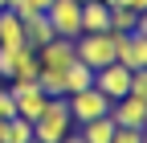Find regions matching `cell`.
I'll return each mask as SVG.
<instances>
[{
    "label": "cell",
    "instance_id": "ba28073f",
    "mask_svg": "<svg viewBox=\"0 0 147 143\" xmlns=\"http://www.w3.org/2000/svg\"><path fill=\"white\" fill-rule=\"evenodd\" d=\"M110 119L119 127H135V131H147V98H135V94H123L110 102Z\"/></svg>",
    "mask_w": 147,
    "mask_h": 143
},
{
    "label": "cell",
    "instance_id": "52a82bcc",
    "mask_svg": "<svg viewBox=\"0 0 147 143\" xmlns=\"http://www.w3.org/2000/svg\"><path fill=\"white\" fill-rule=\"evenodd\" d=\"M74 61V41L69 37H53L37 49V65L41 74H65V65Z\"/></svg>",
    "mask_w": 147,
    "mask_h": 143
},
{
    "label": "cell",
    "instance_id": "603a6c76",
    "mask_svg": "<svg viewBox=\"0 0 147 143\" xmlns=\"http://www.w3.org/2000/svg\"><path fill=\"white\" fill-rule=\"evenodd\" d=\"M102 4H106V8H115V4H119V0H102Z\"/></svg>",
    "mask_w": 147,
    "mask_h": 143
},
{
    "label": "cell",
    "instance_id": "9c48e42d",
    "mask_svg": "<svg viewBox=\"0 0 147 143\" xmlns=\"http://www.w3.org/2000/svg\"><path fill=\"white\" fill-rule=\"evenodd\" d=\"M127 86H131V69H127V65L110 61V65L94 69V90H98V94H106L110 102L123 98V94H127Z\"/></svg>",
    "mask_w": 147,
    "mask_h": 143
},
{
    "label": "cell",
    "instance_id": "2e32d148",
    "mask_svg": "<svg viewBox=\"0 0 147 143\" xmlns=\"http://www.w3.org/2000/svg\"><path fill=\"white\" fill-rule=\"evenodd\" d=\"M86 86H94V69L74 57V61L65 65V94H78V90H86Z\"/></svg>",
    "mask_w": 147,
    "mask_h": 143
},
{
    "label": "cell",
    "instance_id": "cb8c5ba5",
    "mask_svg": "<svg viewBox=\"0 0 147 143\" xmlns=\"http://www.w3.org/2000/svg\"><path fill=\"white\" fill-rule=\"evenodd\" d=\"M29 143H41V139H29Z\"/></svg>",
    "mask_w": 147,
    "mask_h": 143
},
{
    "label": "cell",
    "instance_id": "4fadbf2b",
    "mask_svg": "<svg viewBox=\"0 0 147 143\" xmlns=\"http://www.w3.org/2000/svg\"><path fill=\"white\" fill-rule=\"evenodd\" d=\"M16 45H25V25L16 12L0 8V49H16Z\"/></svg>",
    "mask_w": 147,
    "mask_h": 143
},
{
    "label": "cell",
    "instance_id": "5bb4252c",
    "mask_svg": "<svg viewBox=\"0 0 147 143\" xmlns=\"http://www.w3.org/2000/svg\"><path fill=\"white\" fill-rule=\"evenodd\" d=\"M115 127H119V123L110 119V111H106V115H98V119L82 123V127H78V135H82L86 143H110V135H115Z\"/></svg>",
    "mask_w": 147,
    "mask_h": 143
},
{
    "label": "cell",
    "instance_id": "7402d4cb",
    "mask_svg": "<svg viewBox=\"0 0 147 143\" xmlns=\"http://www.w3.org/2000/svg\"><path fill=\"white\" fill-rule=\"evenodd\" d=\"M61 143H86V139H82V135H78V131H69V135H65V139H61Z\"/></svg>",
    "mask_w": 147,
    "mask_h": 143
},
{
    "label": "cell",
    "instance_id": "9a60e30c",
    "mask_svg": "<svg viewBox=\"0 0 147 143\" xmlns=\"http://www.w3.org/2000/svg\"><path fill=\"white\" fill-rule=\"evenodd\" d=\"M29 139H33V123L29 119L12 115V119L0 123V143H29Z\"/></svg>",
    "mask_w": 147,
    "mask_h": 143
},
{
    "label": "cell",
    "instance_id": "d6986e66",
    "mask_svg": "<svg viewBox=\"0 0 147 143\" xmlns=\"http://www.w3.org/2000/svg\"><path fill=\"white\" fill-rule=\"evenodd\" d=\"M12 115H16V102H12V94H8V86H0V123L12 119Z\"/></svg>",
    "mask_w": 147,
    "mask_h": 143
},
{
    "label": "cell",
    "instance_id": "e0dca14e",
    "mask_svg": "<svg viewBox=\"0 0 147 143\" xmlns=\"http://www.w3.org/2000/svg\"><path fill=\"white\" fill-rule=\"evenodd\" d=\"M37 74H41L37 53L25 45V49H21V57H16V65H12V78H8V82H37Z\"/></svg>",
    "mask_w": 147,
    "mask_h": 143
},
{
    "label": "cell",
    "instance_id": "44dd1931",
    "mask_svg": "<svg viewBox=\"0 0 147 143\" xmlns=\"http://www.w3.org/2000/svg\"><path fill=\"white\" fill-rule=\"evenodd\" d=\"M49 4H53V0H29V8H33V12H45Z\"/></svg>",
    "mask_w": 147,
    "mask_h": 143
},
{
    "label": "cell",
    "instance_id": "277c9868",
    "mask_svg": "<svg viewBox=\"0 0 147 143\" xmlns=\"http://www.w3.org/2000/svg\"><path fill=\"white\" fill-rule=\"evenodd\" d=\"M45 16H49V25H53L57 37L74 41L82 33V0H53V4L45 8Z\"/></svg>",
    "mask_w": 147,
    "mask_h": 143
},
{
    "label": "cell",
    "instance_id": "3957f363",
    "mask_svg": "<svg viewBox=\"0 0 147 143\" xmlns=\"http://www.w3.org/2000/svg\"><path fill=\"white\" fill-rule=\"evenodd\" d=\"M65 106H69L74 127H82V123H90V119H98V115L110 111V98L98 94L94 86H86V90H78V94H65Z\"/></svg>",
    "mask_w": 147,
    "mask_h": 143
},
{
    "label": "cell",
    "instance_id": "8fae6325",
    "mask_svg": "<svg viewBox=\"0 0 147 143\" xmlns=\"http://www.w3.org/2000/svg\"><path fill=\"white\" fill-rule=\"evenodd\" d=\"M110 29V8L102 0H82V33H106Z\"/></svg>",
    "mask_w": 147,
    "mask_h": 143
},
{
    "label": "cell",
    "instance_id": "7c38bea8",
    "mask_svg": "<svg viewBox=\"0 0 147 143\" xmlns=\"http://www.w3.org/2000/svg\"><path fill=\"white\" fill-rule=\"evenodd\" d=\"M110 29L115 33H147V21H143V12L127 8V4H115L110 8Z\"/></svg>",
    "mask_w": 147,
    "mask_h": 143
},
{
    "label": "cell",
    "instance_id": "30bf717a",
    "mask_svg": "<svg viewBox=\"0 0 147 143\" xmlns=\"http://www.w3.org/2000/svg\"><path fill=\"white\" fill-rule=\"evenodd\" d=\"M21 25H25V45H29L33 53L41 49L45 41H53V37H57V33H53V25H49V16H45V12H29V16H25Z\"/></svg>",
    "mask_w": 147,
    "mask_h": 143
},
{
    "label": "cell",
    "instance_id": "8992f818",
    "mask_svg": "<svg viewBox=\"0 0 147 143\" xmlns=\"http://www.w3.org/2000/svg\"><path fill=\"white\" fill-rule=\"evenodd\" d=\"M115 61L127 69H147V33H115Z\"/></svg>",
    "mask_w": 147,
    "mask_h": 143
},
{
    "label": "cell",
    "instance_id": "6da1fadb",
    "mask_svg": "<svg viewBox=\"0 0 147 143\" xmlns=\"http://www.w3.org/2000/svg\"><path fill=\"white\" fill-rule=\"evenodd\" d=\"M69 131H74V119H69L65 98H49L45 111H41V119L33 123V139H41V143H61Z\"/></svg>",
    "mask_w": 147,
    "mask_h": 143
},
{
    "label": "cell",
    "instance_id": "ac0fdd59",
    "mask_svg": "<svg viewBox=\"0 0 147 143\" xmlns=\"http://www.w3.org/2000/svg\"><path fill=\"white\" fill-rule=\"evenodd\" d=\"M110 143H147V139H143V131H135V127H115Z\"/></svg>",
    "mask_w": 147,
    "mask_h": 143
},
{
    "label": "cell",
    "instance_id": "7a4b0ae2",
    "mask_svg": "<svg viewBox=\"0 0 147 143\" xmlns=\"http://www.w3.org/2000/svg\"><path fill=\"white\" fill-rule=\"evenodd\" d=\"M74 57H78L82 65H90V69H102V65H110L115 61V33H78L74 37Z\"/></svg>",
    "mask_w": 147,
    "mask_h": 143
},
{
    "label": "cell",
    "instance_id": "ffe728a7",
    "mask_svg": "<svg viewBox=\"0 0 147 143\" xmlns=\"http://www.w3.org/2000/svg\"><path fill=\"white\" fill-rule=\"evenodd\" d=\"M119 4H127V8H135V12H147V0H119Z\"/></svg>",
    "mask_w": 147,
    "mask_h": 143
},
{
    "label": "cell",
    "instance_id": "5b68a950",
    "mask_svg": "<svg viewBox=\"0 0 147 143\" xmlns=\"http://www.w3.org/2000/svg\"><path fill=\"white\" fill-rule=\"evenodd\" d=\"M8 94H12V102H16V115L29 119V123L41 119L45 102H49V94H45L37 82H8Z\"/></svg>",
    "mask_w": 147,
    "mask_h": 143
}]
</instances>
